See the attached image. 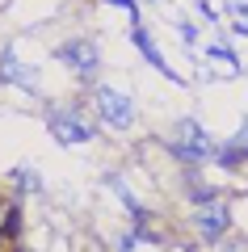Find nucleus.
Returning a JSON list of instances; mask_svg holds the SVG:
<instances>
[{"label": "nucleus", "mask_w": 248, "mask_h": 252, "mask_svg": "<svg viewBox=\"0 0 248 252\" xmlns=\"http://www.w3.org/2000/svg\"><path fill=\"white\" fill-rule=\"evenodd\" d=\"M169 152L177 156V160H185V164H206V160H214L211 135H206L198 122H189V118H181V122H177V139L169 143Z\"/></svg>", "instance_id": "1"}, {"label": "nucleus", "mask_w": 248, "mask_h": 252, "mask_svg": "<svg viewBox=\"0 0 248 252\" xmlns=\"http://www.w3.org/2000/svg\"><path fill=\"white\" fill-rule=\"evenodd\" d=\"M46 126H51V135L59 139L63 147H80V143L93 139V126L80 122L76 109H51V114H46Z\"/></svg>", "instance_id": "2"}, {"label": "nucleus", "mask_w": 248, "mask_h": 252, "mask_svg": "<svg viewBox=\"0 0 248 252\" xmlns=\"http://www.w3.org/2000/svg\"><path fill=\"white\" fill-rule=\"evenodd\" d=\"M55 55H59V59L68 63V67H71V72H76L84 84H89L93 76H97V67H101V51H97V42H84V38H80V42H63Z\"/></svg>", "instance_id": "3"}, {"label": "nucleus", "mask_w": 248, "mask_h": 252, "mask_svg": "<svg viewBox=\"0 0 248 252\" xmlns=\"http://www.w3.org/2000/svg\"><path fill=\"white\" fill-rule=\"evenodd\" d=\"M97 109H101V118H106L114 130H131L135 126V101L122 97L118 89H106V84H101L97 89Z\"/></svg>", "instance_id": "4"}, {"label": "nucleus", "mask_w": 248, "mask_h": 252, "mask_svg": "<svg viewBox=\"0 0 248 252\" xmlns=\"http://www.w3.org/2000/svg\"><path fill=\"white\" fill-rule=\"evenodd\" d=\"M194 227H198V235H202L206 244H219L223 231L231 227V206H227V202H211V206H202L194 215Z\"/></svg>", "instance_id": "5"}, {"label": "nucleus", "mask_w": 248, "mask_h": 252, "mask_svg": "<svg viewBox=\"0 0 248 252\" xmlns=\"http://www.w3.org/2000/svg\"><path fill=\"white\" fill-rule=\"evenodd\" d=\"M135 46H139V51H143V59H147L151 67H160V72L169 76V80H177V72H173L169 63H164V55L156 51V42H151V38H147V30H139V26H135Z\"/></svg>", "instance_id": "6"}, {"label": "nucleus", "mask_w": 248, "mask_h": 252, "mask_svg": "<svg viewBox=\"0 0 248 252\" xmlns=\"http://www.w3.org/2000/svg\"><path fill=\"white\" fill-rule=\"evenodd\" d=\"M0 80H9V84H26V89H34V72H30V67H21L13 51H4V59H0Z\"/></svg>", "instance_id": "7"}, {"label": "nucleus", "mask_w": 248, "mask_h": 252, "mask_svg": "<svg viewBox=\"0 0 248 252\" xmlns=\"http://www.w3.org/2000/svg\"><path fill=\"white\" fill-rule=\"evenodd\" d=\"M13 181H17L21 193H38V189H42V185H38V172H34V168H17V172H13Z\"/></svg>", "instance_id": "8"}, {"label": "nucleus", "mask_w": 248, "mask_h": 252, "mask_svg": "<svg viewBox=\"0 0 248 252\" xmlns=\"http://www.w3.org/2000/svg\"><path fill=\"white\" fill-rule=\"evenodd\" d=\"M223 252H248V244H223Z\"/></svg>", "instance_id": "9"}, {"label": "nucleus", "mask_w": 248, "mask_h": 252, "mask_svg": "<svg viewBox=\"0 0 248 252\" xmlns=\"http://www.w3.org/2000/svg\"><path fill=\"white\" fill-rule=\"evenodd\" d=\"M109 4H122L126 13H135V0H109Z\"/></svg>", "instance_id": "10"}]
</instances>
